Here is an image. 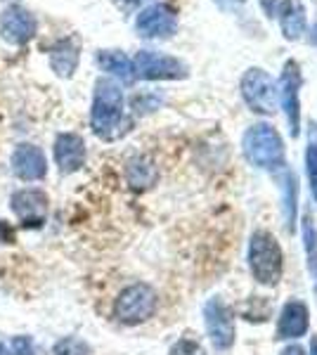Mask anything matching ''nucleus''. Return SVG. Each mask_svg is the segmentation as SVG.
Masks as SVG:
<instances>
[{
  "instance_id": "25",
  "label": "nucleus",
  "mask_w": 317,
  "mask_h": 355,
  "mask_svg": "<svg viewBox=\"0 0 317 355\" xmlns=\"http://www.w3.org/2000/svg\"><path fill=\"white\" fill-rule=\"evenodd\" d=\"M282 355H305V351L301 346H286L284 351H282Z\"/></svg>"
},
{
  "instance_id": "9",
  "label": "nucleus",
  "mask_w": 317,
  "mask_h": 355,
  "mask_svg": "<svg viewBox=\"0 0 317 355\" xmlns=\"http://www.w3.org/2000/svg\"><path fill=\"white\" fill-rule=\"evenodd\" d=\"M135 31L142 38H171L178 31V12L166 3H154L135 17Z\"/></svg>"
},
{
  "instance_id": "5",
  "label": "nucleus",
  "mask_w": 317,
  "mask_h": 355,
  "mask_svg": "<svg viewBox=\"0 0 317 355\" xmlns=\"http://www.w3.org/2000/svg\"><path fill=\"white\" fill-rule=\"evenodd\" d=\"M241 97H244L246 107L256 114H263V116H270V114L277 112V83L273 81L268 71L258 67H251L244 71L239 83Z\"/></svg>"
},
{
  "instance_id": "12",
  "label": "nucleus",
  "mask_w": 317,
  "mask_h": 355,
  "mask_svg": "<svg viewBox=\"0 0 317 355\" xmlns=\"http://www.w3.org/2000/svg\"><path fill=\"white\" fill-rule=\"evenodd\" d=\"M10 166L12 173L24 182H36L43 180L48 173V159L40 147L31 145V142H19L15 147L12 157H10Z\"/></svg>"
},
{
  "instance_id": "23",
  "label": "nucleus",
  "mask_w": 317,
  "mask_h": 355,
  "mask_svg": "<svg viewBox=\"0 0 317 355\" xmlns=\"http://www.w3.org/2000/svg\"><path fill=\"white\" fill-rule=\"evenodd\" d=\"M171 355H206V353H204V348H201L199 341L189 339V336H182V339H178L175 343H173Z\"/></svg>"
},
{
  "instance_id": "29",
  "label": "nucleus",
  "mask_w": 317,
  "mask_h": 355,
  "mask_svg": "<svg viewBox=\"0 0 317 355\" xmlns=\"http://www.w3.org/2000/svg\"><path fill=\"white\" fill-rule=\"evenodd\" d=\"M310 355H317V339L310 341Z\"/></svg>"
},
{
  "instance_id": "21",
  "label": "nucleus",
  "mask_w": 317,
  "mask_h": 355,
  "mask_svg": "<svg viewBox=\"0 0 317 355\" xmlns=\"http://www.w3.org/2000/svg\"><path fill=\"white\" fill-rule=\"evenodd\" d=\"M53 353L55 355H93L88 343L83 339H78V336H65V339H60L53 346Z\"/></svg>"
},
{
  "instance_id": "7",
  "label": "nucleus",
  "mask_w": 317,
  "mask_h": 355,
  "mask_svg": "<svg viewBox=\"0 0 317 355\" xmlns=\"http://www.w3.org/2000/svg\"><path fill=\"white\" fill-rule=\"evenodd\" d=\"M301 67H298L296 60H289L282 69L277 97L282 102V110H284L286 123H289L291 137H298V133H301Z\"/></svg>"
},
{
  "instance_id": "4",
  "label": "nucleus",
  "mask_w": 317,
  "mask_h": 355,
  "mask_svg": "<svg viewBox=\"0 0 317 355\" xmlns=\"http://www.w3.org/2000/svg\"><path fill=\"white\" fill-rule=\"evenodd\" d=\"M157 291L145 282H135L117 296V301H114V318L121 324L135 327V324L147 322L157 313Z\"/></svg>"
},
{
  "instance_id": "13",
  "label": "nucleus",
  "mask_w": 317,
  "mask_h": 355,
  "mask_svg": "<svg viewBox=\"0 0 317 355\" xmlns=\"http://www.w3.org/2000/svg\"><path fill=\"white\" fill-rule=\"evenodd\" d=\"M55 162L65 175L76 173L85 166V142L78 133H60L55 137Z\"/></svg>"
},
{
  "instance_id": "18",
  "label": "nucleus",
  "mask_w": 317,
  "mask_h": 355,
  "mask_svg": "<svg viewBox=\"0 0 317 355\" xmlns=\"http://www.w3.org/2000/svg\"><path fill=\"white\" fill-rule=\"evenodd\" d=\"M157 178H159V171L149 157L137 154V157L128 159V164H126V180H128V185L135 192L149 190V187L157 182Z\"/></svg>"
},
{
  "instance_id": "3",
  "label": "nucleus",
  "mask_w": 317,
  "mask_h": 355,
  "mask_svg": "<svg viewBox=\"0 0 317 355\" xmlns=\"http://www.w3.org/2000/svg\"><path fill=\"white\" fill-rule=\"evenodd\" d=\"M249 268L253 277L265 287H275L282 279V249L270 232L258 230L251 234Z\"/></svg>"
},
{
  "instance_id": "24",
  "label": "nucleus",
  "mask_w": 317,
  "mask_h": 355,
  "mask_svg": "<svg viewBox=\"0 0 317 355\" xmlns=\"http://www.w3.org/2000/svg\"><path fill=\"white\" fill-rule=\"evenodd\" d=\"M8 351L10 355H36V346H33L31 336H15L8 343Z\"/></svg>"
},
{
  "instance_id": "28",
  "label": "nucleus",
  "mask_w": 317,
  "mask_h": 355,
  "mask_svg": "<svg viewBox=\"0 0 317 355\" xmlns=\"http://www.w3.org/2000/svg\"><path fill=\"white\" fill-rule=\"evenodd\" d=\"M0 355H10V351H8V343H5V341H0Z\"/></svg>"
},
{
  "instance_id": "19",
  "label": "nucleus",
  "mask_w": 317,
  "mask_h": 355,
  "mask_svg": "<svg viewBox=\"0 0 317 355\" xmlns=\"http://www.w3.org/2000/svg\"><path fill=\"white\" fill-rule=\"evenodd\" d=\"M282 194H284V225L286 230L293 232V225H296V197H298V182L293 171H284V175H282Z\"/></svg>"
},
{
  "instance_id": "26",
  "label": "nucleus",
  "mask_w": 317,
  "mask_h": 355,
  "mask_svg": "<svg viewBox=\"0 0 317 355\" xmlns=\"http://www.w3.org/2000/svg\"><path fill=\"white\" fill-rule=\"evenodd\" d=\"M308 38H310V43L317 45V24L310 26V31H308Z\"/></svg>"
},
{
  "instance_id": "1",
  "label": "nucleus",
  "mask_w": 317,
  "mask_h": 355,
  "mask_svg": "<svg viewBox=\"0 0 317 355\" xmlns=\"http://www.w3.org/2000/svg\"><path fill=\"white\" fill-rule=\"evenodd\" d=\"M90 128L105 142H114L123 137L132 128L130 116L126 114V97L121 83L109 76L95 81L93 107H90Z\"/></svg>"
},
{
  "instance_id": "27",
  "label": "nucleus",
  "mask_w": 317,
  "mask_h": 355,
  "mask_svg": "<svg viewBox=\"0 0 317 355\" xmlns=\"http://www.w3.org/2000/svg\"><path fill=\"white\" fill-rule=\"evenodd\" d=\"M121 3H123L126 8H132V5H140L142 0H121Z\"/></svg>"
},
{
  "instance_id": "16",
  "label": "nucleus",
  "mask_w": 317,
  "mask_h": 355,
  "mask_svg": "<svg viewBox=\"0 0 317 355\" xmlns=\"http://www.w3.org/2000/svg\"><path fill=\"white\" fill-rule=\"evenodd\" d=\"M97 67L105 73H109V78L121 83H132L135 81V71H132V60L121 50H100L97 53Z\"/></svg>"
},
{
  "instance_id": "20",
  "label": "nucleus",
  "mask_w": 317,
  "mask_h": 355,
  "mask_svg": "<svg viewBox=\"0 0 317 355\" xmlns=\"http://www.w3.org/2000/svg\"><path fill=\"white\" fill-rule=\"evenodd\" d=\"M303 242H305V256H308V268L317 275V227L313 218L303 220Z\"/></svg>"
},
{
  "instance_id": "14",
  "label": "nucleus",
  "mask_w": 317,
  "mask_h": 355,
  "mask_svg": "<svg viewBox=\"0 0 317 355\" xmlns=\"http://www.w3.org/2000/svg\"><path fill=\"white\" fill-rule=\"evenodd\" d=\"M50 69L57 73L60 78H71L74 71L78 69L80 62V43L78 38L69 36L57 41L53 48H50Z\"/></svg>"
},
{
  "instance_id": "22",
  "label": "nucleus",
  "mask_w": 317,
  "mask_h": 355,
  "mask_svg": "<svg viewBox=\"0 0 317 355\" xmlns=\"http://www.w3.org/2000/svg\"><path fill=\"white\" fill-rule=\"evenodd\" d=\"M305 175H308L310 192H313L317 202V142H310L308 150H305Z\"/></svg>"
},
{
  "instance_id": "2",
  "label": "nucleus",
  "mask_w": 317,
  "mask_h": 355,
  "mask_svg": "<svg viewBox=\"0 0 317 355\" xmlns=\"http://www.w3.org/2000/svg\"><path fill=\"white\" fill-rule=\"evenodd\" d=\"M241 150L246 162L261 171H280L284 168V142L275 125L253 123L241 137Z\"/></svg>"
},
{
  "instance_id": "6",
  "label": "nucleus",
  "mask_w": 317,
  "mask_h": 355,
  "mask_svg": "<svg viewBox=\"0 0 317 355\" xmlns=\"http://www.w3.org/2000/svg\"><path fill=\"white\" fill-rule=\"evenodd\" d=\"M132 71H135V78H142V81H180V78H187L189 69L185 62L173 55L140 50L132 57Z\"/></svg>"
},
{
  "instance_id": "10",
  "label": "nucleus",
  "mask_w": 317,
  "mask_h": 355,
  "mask_svg": "<svg viewBox=\"0 0 317 355\" xmlns=\"http://www.w3.org/2000/svg\"><path fill=\"white\" fill-rule=\"evenodd\" d=\"M36 31H38L36 17L28 12L26 8H22V5H10L0 15V36L10 45H17V48L26 45L28 41H33Z\"/></svg>"
},
{
  "instance_id": "15",
  "label": "nucleus",
  "mask_w": 317,
  "mask_h": 355,
  "mask_svg": "<svg viewBox=\"0 0 317 355\" xmlns=\"http://www.w3.org/2000/svg\"><path fill=\"white\" fill-rule=\"evenodd\" d=\"M308 308L301 301H289L284 308H282L280 322H277V339L286 341V339H298V336H305L308 331Z\"/></svg>"
},
{
  "instance_id": "17",
  "label": "nucleus",
  "mask_w": 317,
  "mask_h": 355,
  "mask_svg": "<svg viewBox=\"0 0 317 355\" xmlns=\"http://www.w3.org/2000/svg\"><path fill=\"white\" fill-rule=\"evenodd\" d=\"M280 26L286 41H301L303 33H308V21H305V10L296 0H282L280 3Z\"/></svg>"
},
{
  "instance_id": "11",
  "label": "nucleus",
  "mask_w": 317,
  "mask_h": 355,
  "mask_svg": "<svg viewBox=\"0 0 317 355\" xmlns=\"http://www.w3.org/2000/svg\"><path fill=\"white\" fill-rule=\"evenodd\" d=\"M204 318H206V329H209L213 346H216L218 351H228L234 343L232 311H230L221 299H211L204 308Z\"/></svg>"
},
{
  "instance_id": "8",
  "label": "nucleus",
  "mask_w": 317,
  "mask_h": 355,
  "mask_svg": "<svg viewBox=\"0 0 317 355\" xmlns=\"http://www.w3.org/2000/svg\"><path fill=\"white\" fill-rule=\"evenodd\" d=\"M10 209L17 216V220L24 227H31V230H38V227L45 225V218H48L50 211V199L48 194L38 187H24V190H17L10 197Z\"/></svg>"
}]
</instances>
